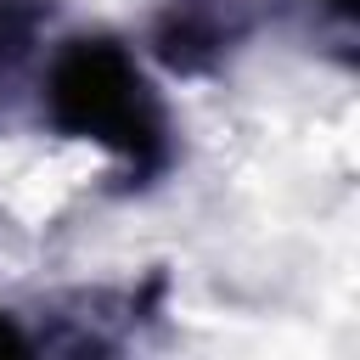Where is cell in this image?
<instances>
[{"label":"cell","instance_id":"6da1fadb","mask_svg":"<svg viewBox=\"0 0 360 360\" xmlns=\"http://www.w3.org/2000/svg\"><path fill=\"white\" fill-rule=\"evenodd\" d=\"M51 112L62 129L124 146L135 163L158 152V107L118 45H73L51 73Z\"/></svg>","mask_w":360,"mask_h":360},{"label":"cell","instance_id":"7a4b0ae2","mask_svg":"<svg viewBox=\"0 0 360 360\" xmlns=\"http://www.w3.org/2000/svg\"><path fill=\"white\" fill-rule=\"evenodd\" d=\"M0 349H22V332H17L6 315H0Z\"/></svg>","mask_w":360,"mask_h":360}]
</instances>
